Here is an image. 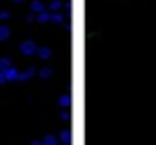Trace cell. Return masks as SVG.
<instances>
[{
    "instance_id": "9",
    "label": "cell",
    "mask_w": 156,
    "mask_h": 145,
    "mask_svg": "<svg viewBox=\"0 0 156 145\" xmlns=\"http://www.w3.org/2000/svg\"><path fill=\"white\" fill-rule=\"evenodd\" d=\"M9 67H14L9 58H0V74H5L7 69H9Z\"/></svg>"
},
{
    "instance_id": "8",
    "label": "cell",
    "mask_w": 156,
    "mask_h": 145,
    "mask_svg": "<svg viewBox=\"0 0 156 145\" xmlns=\"http://www.w3.org/2000/svg\"><path fill=\"white\" fill-rule=\"evenodd\" d=\"M9 35H12V30L7 28L5 23H0V42H5V39H9Z\"/></svg>"
},
{
    "instance_id": "17",
    "label": "cell",
    "mask_w": 156,
    "mask_h": 145,
    "mask_svg": "<svg viewBox=\"0 0 156 145\" xmlns=\"http://www.w3.org/2000/svg\"><path fill=\"white\" fill-rule=\"evenodd\" d=\"M0 83H5V78H2V74H0Z\"/></svg>"
},
{
    "instance_id": "12",
    "label": "cell",
    "mask_w": 156,
    "mask_h": 145,
    "mask_svg": "<svg viewBox=\"0 0 156 145\" xmlns=\"http://www.w3.org/2000/svg\"><path fill=\"white\" fill-rule=\"evenodd\" d=\"M37 21H39V23H46V21H51V12H48V9L41 12V14L37 16Z\"/></svg>"
},
{
    "instance_id": "1",
    "label": "cell",
    "mask_w": 156,
    "mask_h": 145,
    "mask_svg": "<svg viewBox=\"0 0 156 145\" xmlns=\"http://www.w3.org/2000/svg\"><path fill=\"white\" fill-rule=\"evenodd\" d=\"M37 44L32 42V39H25V42H21V53L23 55H32V53H37Z\"/></svg>"
},
{
    "instance_id": "6",
    "label": "cell",
    "mask_w": 156,
    "mask_h": 145,
    "mask_svg": "<svg viewBox=\"0 0 156 145\" xmlns=\"http://www.w3.org/2000/svg\"><path fill=\"white\" fill-rule=\"evenodd\" d=\"M37 76H39V78H51V76H53V67H41V69H37Z\"/></svg>"
},
{
    "instance_id": "5",
    "label": "cell",
    "mask_w": 156,
    "mask_h": 145,
    "mask_svg": "<svg viewBox=\"0 0 156 145\" xmlns=\"http://www.w3.org/2000/svg\"><path fill=\"white\" fill-rule=\"evenodd\" d=\"M32 76H37V67H25V72H21V81H28Z\"/></svg>"
},
{
    "instance_id": "11",
    "label": "cell",
    "mask_w": 156,
    "mask_h": 145,
    "mask_svg": "<svg viewBox=\"0 0 156 145\" xmlns=\"http://www.w3.org/2000/svg\"><path fill=\"white\" fill-rule=\"evenodd\" d=\"M60 143H69V140H71V131L69 129H62V134H60Z\"/></svg>"
},
{
    "instance_id": "13",
    "label": "cell",
    "mask_w": 156,
    "mask_h": 145,
    "mask_svg": "<svg viewBox=\"0 0 156 145\" xmlns=\"http://www.w3.org/2000/svg\"><path fill=\"white\" fill-rule=\"evenodd\" d=\"M51 21H53V23H62V21H64V16L58 12V14H51Z\"/></svg>"
},
{
    "instance_id": "4",
    "label": "cell",
    "mask_w": 156,
    "mask_h": 145,
    "mask_svg": "<svg viewBox=\"0 0 156 145\" xmlns=\"http://www.w3.org/2000/svg\"><path fill=\"white\" fill-rule=\"evenodd\" d=\"M51 55H53V51H51L48 46H39V48H37V58H39V60H48Z\"/></svg>"
},
{
    "instance_id": "7",
    "label": "cell",
    "mask_w": 156,
    "mask_h": 145,
    "mask_svg": "<svg viewBox=\"0 0 156 145\" xmlns=\"http://www.w3.org/2000/svg\"><path fill=\"white\" fill-rule=\"evenodd\" d=\"M58 104H60V108L64 111V108H69V104H71V97H69L67 92H64V95H62V97L58 99Z\"/></svg>"
},
{
    "instance_id": "10",
    "label": "cell",
    "mask_w": 156,
    "mask_h": 145,
    "mask_svg": "<svg viewBox=\"0 0 156 145\" xmlns=\"http://www.w3.org/2000/svg\"><path fill=\"white\" fill-rule=\"evenodd\" d=\"M44 145H60V140H58V136H53V134H48L44 140H41Z\"/></svg>"
},
{
    "instance_id": "18",
    "label": "cell",
    "mask_w": 156,
    "mask_h": 145,
    "mask_svg": "<svg viewBox=\"0 0 156 145\" xmlns=\"http://www.w3.org/2000/svg\"><path fill=\"white\" fill-rule=\"evenodd\" d=\"M14 2H25V0H14Z\"/></svg>"
},
{
    "instance_id": "15",
    "label": "cell",
    "mask_w": 156,
    "mask_h": 145,
    "mask_svg": "<svg viewBox=\"0 0 156 145\" xmlns=\"http://www.w3.org/2000/svg\"><path fill=\"white\" fill-rule=\"evenodd\" d=\"M62 120H64V122L69 120V108H64V111H62Z\"/></svg>"
},
{
    "instance_id": "3",
    "label": "cell",
    "mask_w": 156,
    "mask_h": 145,
    "mask_svg": "<svg viewBox=\"0 0 156 145\" xmlns=\"http://www.w3.org/2000/svg\"><path fill=\"white\" fill-rule=\"evenodd\" d=\"M30 9H32L34 16H39L41 12H46V5L41 2V0H32V5H30Z\"/></svg>"
},
{
    "instance_id": "16",
    "label": "cell",
    "mask_w": 156,
    "mask_h": 145,
    "mask_svg": "<svg viewBox=\"0 0 156 145\" xmlns=\"http://www.w3.org/2000/svg\"><path fill=\"white\" fill-rule=\"evenodd\" d=\"M30 145H44V143H41V140H32Z\"/></svg>"
},
{
    "instance_id": "2",
    "label": "cell",
    "mask_w": 156,
    "mask_h": 145,
    "mask_svg": "<svg viewBox=\"0 0 156 145\" xmlns=\"http://www.w3.org/2000/svg\"><path fill=\"white\" fill-rule=\"evenodd\" d=\"M2 78H5V83H7V81H21V72H19L16 67H9L5 74H2Z\"/></svg>"
},
{
    "instance_id": "14",
    "label": "cell",
    "mask_w": 156,
    "mask_h": 145,
    "mask_svg": "<svg viewBox=\"0 0 156 145\" xmlns=\"http://www.w3.org/2000/svg\"><path fill=\"white\" fill-rule=\"evenodd\" d=\"M9 16H12V14H9L7 9H0V21H2V23H5V21L9 19Z\"/></svg>"
}]
</instances>
